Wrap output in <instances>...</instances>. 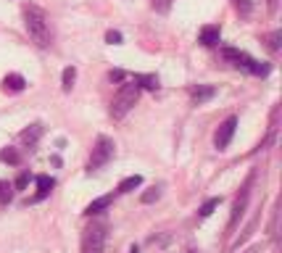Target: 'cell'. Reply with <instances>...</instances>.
<instances>
[{
  "label": "cell",
  "mask_w": 282,
  "mask_h": 253,
  "mask_svg": "<svg viewBox=\"0 0 282 253\" xmlns=\"http://www.w3.org/2000/svg\"><path fill=\"white\" fill-rule=\"evenodd\" d=\"M24 27L29 32V37L37 47H50L53 45V29H50V19L40 6L29 3L24 6Z\"/></svg>",
  "instance_id": "6da1fadb"
},
{
  "label": "cell",
  "mask_w": 282,
  "mask_h": 253,
  "mask_svg": "<svg viewBox=\"0 0 282 253\" xmlns=\"http://www.w3.org/2000/svg\"><path fill=\"white\" fill-rule=\"evenodd\" d=\"M222 56L232 63V66H238V69H243V71H248V74H256V77H266V74H269V63L250 58L248 53L238 50V47H224Z\"/></svg>",
  "instance_id": "7a4b0ae2"
},
{
  "label": "cell",
  "mask_w": 282,
  "mask_h": 253,
  "mask_svg": "<svg viewBox=\"0 0 282 253\" xmlns=\"http://www.w3.org/2000/svg\"><path fill=\"white\" fill-rule=\"evenodd\" d=\"M137 98H140V87H137L135 82L121 85L119 92L114 95V100H111V116H114V119H124V116H127L130 111L135 108Z\"/></svg>",
  "instance_id": "3957f363"
},
{
  "label": "cell",
  "mask_w": 282,
  "mask_h": 253,
  "mask_svg": "<svg viewBox=\"0 0 282 253\" xmlns=\"http://www.w3.org/2000/svg\"><path fill=\"white\" fill-rule=\"evenodd\" d=\"M108 224L106 221H92L82 235V253H103L106 250Z\"/></svg>",
  "instance_id": "277c9868"
},
{
  "label": "cell",
  "mask_w": 282,
  "mask_h": 253,
  "mask_svg": "<svg viewBox=\"0 0 282 253\" xmlns=\"http://www.w3.org/2000/svg\"><path fill=\"white\" fill-rule=\"evenodd\" d=\"M114 153H116V142L111 140V137H106V135H100L98 140H95V148H92V153H90V161H87V169L90 171H95V169H103L108 161L114 158Z\"/></svg>",
  "instance_id": "5b68a950"
},
{
  "label": "cell",
  "mask_w": 282,
  "mask_h": 253,
  "mask_svg": "<svg viewBox=\"0 0 282 253\" xmlns=\"http://www.w3.org/2000/svg\"><path fill=\"white\" fill-rule=\"evenodd\" d=\"M235 130H238V116H227L222 124H219V130H216V137H214V145L219 150H224L229 142H232V135Z\"/></svg>",
  "instance_id": "8992f818"
},
{
  "label": "cell",
  "mask_w": 282,
  "mask_h": 253,
  "mask_svg": "<svg viewBox=\"0 0 282 253\" xmlns=\"http://www.w3.org/2000/svg\"><path fill=\"white\" fill-rule=\"evenodd\" d=\"M250 185H253V174L245 180V185H243V190H240V195H238V200H235V206H232V216H229V227H235L240 221V216H243V211H245V206H248V195H250Z\"/></svg>",
  "instance_id": "52a82bcc"
},
{
  "label": "cell",
  "mask_w": 282,
  "mask_h": 253,
  "mask_svg": "<svg viewBox=\"0 0 282 253\" xmlns=\"http://www.w3.org/2000/svg\"><path fill=\"white\" fill-rule=\"evenodd\" d=\"M219 40H222V29H219L216 24L203 27V29H200V35H198V42H200V45H206V47H214Z\"/></svg>",
  "instance_id": "ba28073f"
},
{
  "label": "cell",
  "mask_w": 282,
  "mask_h": 253,
  "mask_svg": "<svg viewBox=\"0 0 282 253\" xmlns=\"http://www.w3.org/2000/svg\"><path fill=\"white\" fill-rule=\"evenodd\" d=\"M53 187H56V180L48 177V174H40V177H37V195H35L32 200L37 203V200H42V198H48Z\"/></svg>",
  "instance_id": "9c48e42d"
},
{
  "label": "cell",
  "mask_w": 282,
  "mask_h": 253,
  "mask_svg": "<svg viewBox=\"0 0 282 253\" xmlns=\"http://www.w3.org/2000/svg\"><path fill=\"white\" fill-rule=\"evenodd\" d=\"M214 95H216V90H214L211 85H198V87H193V90H190V98H193V103H195V106L211 100Z\"/></svg>",
  "instance_id": "30bf717a"
},
{
  "label": "cell",
  "mask_w": 282,
  "mask_h": 253,
  "mask_svg": "<svg viewBox=\"0 0 282 253\" xmlns=\"http://www.w3.org/2000/svg\"><path fill=\"white\" fill-rule=\"evenodd\" d=\"M19 137H21V142H27V145L32 148L35 142H37V140L42 137V124H40V121H35L32 127H27V130H24V132H21Z\"/></svg>",
  "instance_id": "8fae6325"
},
{
  "label": "cell",
  "mask_w": 282,
  "mask_h": 253,
  "mask_svg": "<svg viewBox=\"0 0 282 253\" xmlns=\"http://www.w3.org/2000/svg\"><path fill=\"white\" fill-rule=\"evenodd\" d=\"M132 82H135L137 87H145V90H159V87H161V85H159V77H156V74H135Z\"/></svg>",
  "instance_id": "7c38bea8"
},
{
  "label": "cell",
  "mask_w": 282,
  "mask_h": 253,
  "mask_svg": "<svg viewBox=\"0 0 282 253\" xmlns=\"http://www.w3.org/2000/svg\"><path fill=\"white\" fill-rule=\"evenodd\" d=\"M3 87H6L8 92H21V90L27 87V79H24L21 74H8V77L3 79Z\"/></svg>",
  "instance_id": "4fadbf2b"
},
{
  "label": "cell",
  "mask_w": 282,
  "mask_h": 253,
  "mask_svg": "<svg viewBox=\"0 0 282 253\" xmlns=\"http://www.w3.org/2000/svg\"><path fill=\"white\" fill-rule=\"evenodd\" d=\"M111 200H114V195H103V198H95L92 200L87 209H85V214L87 216H95V214H100L103 209H108V206H111Z\"/></svg>",
  "instance_id": "5bb4252c"
},
{
  "label": "cell",
  "mask_w": 282,
  "mask_h": 253,
  "mask_svg": "<svg viewBox=\"0 0 282 253\" xmlns=\"http://www.w3.org/2000/svg\"><path fill=\"white\" fill-rule=\"evenodd\" d=\"M74 82H76V69H74V66H66L64 74H61V90H64V92H71Z\"/></svg>",
  "instance_id": "9a60e30c"
},
{
  "label": "cell",
  "mask_w": 282,
  "mask_h": 253,
  "mask_svg": "<svg viewBox=\"0 0 282 253\" xmlns=\"http://www.w3.org/2000/svg\"><path fill=\"white\" fill-rule=\"evenodd\" d=\"M140 185H143V177H140V174H132V177L119 182V193H132V190H137Z\"/></svg>",
  "instance_id": "2e32d148"
},
{
  "label": "cell",
  "mask_w": 282,
  "mask_h": 253,
  "mask_svg": "<svg viewBox=\"0 0 282 253\" xmlns=\"http://www.w3.org/2000/svg\"><path fill=\"white\" fill-rule=\"evenodd\" d=\"M0 161L11 164V166H19L21 164V156H19L16 148H3V150H0Z\"/></svg>",
  "instance_id": "e0dca14e"
},
{
  "label": "cell",
  "mask_w": 282,
  "mask_h": 253,
  "mask_svg": "<svg viewBox=\"0 0 282 253\" xmlns=\"http://www.w3.org/2000/svg\"><path fill=\"white\" fill-rule=\"evenodd\" d=\"M219 203H222V198H209L206 203L198 209V214H200V219H206V216H211L216 209H219Z\"/></svg>",
  "instance_id": "ac0fdd59"
},
{
  "label": "cell",
  "mask_w": 282,
  "mask_h": 253,
  "mask_svg": "<svg viewBox=\"0 0 282 253\" xmlns=\"http://www.w3.org/2000/svg\"><path fill=\"white\" fill-rule=\"evenodd\" d=\"M11 182H6V180H0V206H8L11 203V198H13V193H11Z\"/></svg>",
  "instance_id": "d6986e66"
},
{
  "label": "cell",
  "mask_w": 282,
  "mask_h": 253,
  "mask_svg": "<svg viewBox=\"0 0 282 253\" xmlns=\"http://www.w3.org/2000/svg\"><path fill=\"white\" fill-rule=\"evenodd\" d=\"M159 198H161V187H150V190H145V193H143V198H140V200H143V203H156Z\"/></svg>",
  "instance_id": "ffe728a7"
},
{
  "label": "cell",
  "mask_w": 282,
  "mask_h": 253,
  "mask_svg": "<svg viewBox=\"0 0 282 253\" xmlns=\"http://www.w3.org/2000/svg\"><path fill=\"white\" fill-rule=\"evenodd\" d=\"M150 8H153L156 13H169L171 0H150Z\"/></svg>",
  "instance_id": "44dd1931"
},
{
  "label": "cell",
  "mask_w": 282,
  "mask_h": 253,
  "mask_svg": "<svg viewBox=\"0 0 282 253\" xmlns=\"http://www.w3.org/2000/svg\"><path fill=\"white\" fill-rule=\"evenodd\" d=\"M121 40H124L121 32H116V29H108V32H106V42H108V45H121Z\"/></svg>",
  "instance_id": "7402d4cb"
},
{
  "label": "cell",
  "mask_w": 282,
  "mask_h": 253,
  "mask_svg": "<svg viewBox=\"0 0 282 253\" xmlns=\"http://www.w3.org/2000/svg\"><path fill=\"white\" fill-rule=\"evenodd\" d=\"M235 8H238L243 16H250V11H253V3H250V0H235Z\"/></svg>",
  "instance_id": "603a6c76"
},
{
  "label": "cell",
  "mask_w": 282,
  "mask_h": 253,
  "mask_svg": "<svg viewBox=\"0 0 282 253\" xmlns=\"http://www.w3.org/2000/svg\"><path fill=\"white\" fill-rule=\"evenodd\" d=\"M279 40H282V32L279 29L269 35V47H272V50H279Z\"/></svg>",
  "instance_id": "cb8c5ba5"
},
{
  "label": "cell",
  "mask_w": 282,
  "mask_h": 253,
  "mask_svg": "<svg viewBox=\"0 0 282 253\" xmlns=\"http://www.w3.org/2000/svg\"><path fill=\"white\" fill-rule=\"evenodd\" d=\"M124 77H127V74H124L121 69H114L111 74H108V79H111V82H121V79H124Z\"/></svg>",
  "instance_id": "d4e9b609"
},
{
  "label": "cell",
  "mask_w": 282,
  "mask_h": 253,
  "mask_svg": "<svg viewBox=\"0 0 282 253\" xmlns=\"http://www.w3.org/2000/svg\"><path fill=\"white\" fill-rule=\"evenodd\" d=\"M27 185H29V174H27V171H24V174H21V177H19V180H16V190H24V187H27Z\"/></svg>",
  "instance_id": "484cf974"
},
{
  "label": "cell",
  "mask_w": 282,
  "mask_h": 253,
  "mask_svg": "<svg viewBox=\"0 0 282 253\" xmlns=\"http://www.w3.org/2000/svg\"><path fill=\"white\" fill-rule=\"evenodd\" d=\"M130 253H140V248H137V245H132V248H130Z\"/></svg>",
  "instance_id": "4316f807"
},
{
  "label": "cell",
  "mask_w": 282,
  "mask_h": 253,
  "mask_svg": "<svg viewBox=\"0 0 282 253\" xmlns=\"http://www.w3.org/2000/svg\"><path fill=\"white\" fill-rule=\"evenodd\" d=\"M245 253H259V248H250V250H245Z\"/></svg>",
  "instance_id": "83f0119b"
}]
</instances>
